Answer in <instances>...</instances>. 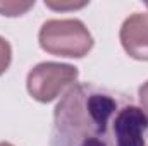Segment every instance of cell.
Wrapping results in <instances>:
<instances>
[{
  "instance_id": "cell-1",
  "label": "cell",
  "mask_w": 148,
  "mask_h": 146,
  "mask_svg": "<svg viewBox=\"0 0 148 146\" xmlns=\"http://www.w3.org/2000/svg\"><path fill=\"white\" fill-rule=\"evenodd\" d=\"M147 134V113L127 95L81 83L55 108L50 146H145Z\"/></svg>"
},
{
  "instance_id": "cell-2",
  "label": "cell",
  "mask_w": 148,
  "mask_h": 146,
  "mask_svg": "<svg viewBox=\"0 0 148 146\" xmlns=\"http://www.w3.org/2000/svg\"><path fill=\"white\" fill-rule=\"evenodd\" d=\"M40 45L45 52L60 57H84L91 46L93 38L84 24L77 19H52L40 29Z\"/></svg>"
},
{
  "instance_id": "cell-3",
  "label": "cell",
  "mask_w": 148,
  "mask_h": 146,
  "mask_svg": "<svg viewBox=\"0 0 148 146\" xmlns=\"http://www.w3.org/2000/svg\"><path fill=\"white\" fill-rule=\"evenodd\" d=\"M76 77L77 69L69 64L43 62L28 74V91L35 100L48 103L74 83Z\"/></svg>"
},
{
  "instance_id": "cell-4",
  "label": "cell",
  "mask_w": 148,
  "mask_h": 146,
  "mask_svg": "<svg viewBox=\"0 0 148 146\" xmlns=\"http://www.w3.org/2000/svg\"><path fill=\"white\" fill-rule=\"evenodd\" d=\"M121 43L129 57L148 60V14H133L121 28Z\"/></svg>"
},
{
  "instance_id": "cell-5",
  "label": "cell",
  "mask_w": 148,
  "mask_h": 146,
  "mask_svg": "<svg viewBox=\"0 0 148 146\" xmlns=\"http://www.w3.org/2000/svg\"><path fill=\"white\" fill-rule=\"evenodd\" d=\"M33 5H35V2H0V14L9 16V17L23 16Z\"/></svg>"
},
{
  "instance_id": "cell-6",
  "label": "cell",
  "mask_w": 148,
  "mask_h": 146,
  "mask_svg": "<svg viewBox=\"0 0 148 146\" xmlns=\"http://www.w3.org/2000/svg\"><path fill=\"white\" fill-rule=\"evenodd\" d=\"M10 55H12V50H10L9 41L0 38V74L7 71V67L10 64Z\"/></svg>"
},
{
  "instance_id": "cell-7",
  "label": "cell",
  "mask_w": 148,
  "mask_h": 146,
  "mask_svg": "<svg viewBox=\"0 0 148 146\" xmlns=\"http://www.w3.org/2000/svg\"><path fill=\"white\" fill-rule=\"evenodd\" d=\"M47 7L50 9H57V10H66V9H79V7H84L86 2H45Z\"/></svg>"
},
{
  "instance_id": "cell-8",
  "label": "cell",
  "mask_w": 148,
  "mask_h": 146,
  "mask_svg": "<svg viewBox=\"0 0 148 146\" xmlns=\"http://www.w3.org/2000/svg\"><path fill=\"white\" fill-rule=\"evenodd\" d=\"M140 102H141V110L148 117V81L140 88Z\"/></svg>"
},
{
  "instance_id": "cell-9",
  "label": "cell",
  "mask_w": 148,
  "mask_h": 146,
  "mask_svg": "<svg viewBox=\"0 0 148 146\" xmlns=\"http://www.w3.org/2000/svg\"><path fill=\"white\" fill-rule=\"evenodd\" d=\"M0 146H14V145H10V143H0Z\"/></svg>"
},
{
  "instance_id": "cell-10",
  "label": "cell",
  "mask_w": 148,
  "mask_h": 146,
  "mask_svg": "<svg viewBox=\"0 0 148 146\" xmlns=\"http://www.w3.org/2000/svg\"><path fill=\"white\" fill-rule=\"evenodd\" d=\"M147 7H148V3H147Z\"/></svg>"
}]
</instances>
